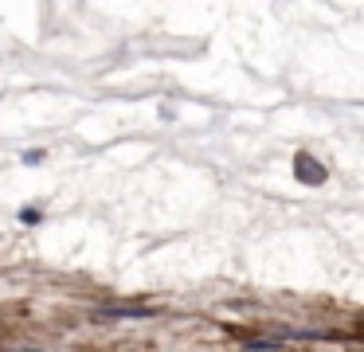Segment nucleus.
<instances>
[{
	"label": "nucleus",
	"mask_w": 364,
	"mask_h": 352,
	"mask_svg": "<svg viewBox=\"0 0 364 352\" xmlns=\"http://www.w3.org/2000/svg\"><path fill=\"white\" fill-rule=\"evenodd\" d=\"M294 172H298V180H305V184H321L325 180V169L317 165L310 153H298V161H294Z\"/></svg>",
	"instance_id": "obj_1"
},
{
	"label": "nucleus",
	"mask_w": 364,
	"mask_h": 352,
	"mask_svg": "<svg viewBox=\"0 0 364 352\" xmlns=\"http://www.w3.org/2000/svg\"><path fill=\"white\" fill-rule=\"evenodd\" d=\"M28 352H36V349H28Z\"/></svg>",
	"instance_id": "obj_2"
}]
</instances>
